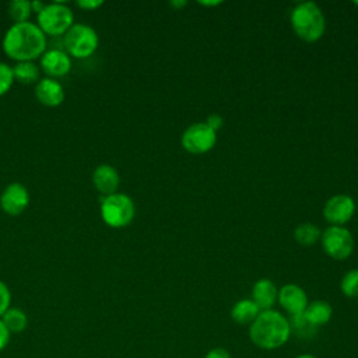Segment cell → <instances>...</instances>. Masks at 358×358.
<instances>
[{
    "label": "cell",
    "mask_w": 358,
    "mask_h": 358,
    "mask_svg": "<svg viewBox=\"0 0 358 358\" xmlns=\"http://www.w3.org/2000/svg\"><path fill=\"white\" fill-rule=\"evenodd\" d=\"M63 36L67 55L76 59H87L92 56L99 45L96 31L83 22H74V25Z\"/></svg>",
    "instance_id": "obj_6"
},
{
    "label": "cell",
    "mask_w": 358,
    "mask_h": 358,
    "mask_svg": "<svg viewBox=\"0 0 358 358\" xmlns=\"http://www.w3.org/2000/svg\"><path fill=\"white\" fill-rule=\"evenodd\" d=\"M0 319L11 334L13 333H21L28 326L27 313L20 308H11L10 306Z\"/></svg>",
    "instance_id": "obj_19"
},
{
    "label": "cell",
    "mask_w": 358,
    "mask_h": 358,
    "mask_svg": "<svg viewBox=\"0 0 358 358\" xmlns=\"http://www.w3.org/2000/svg\"><path fill=\"white\" fill-rule=\"evenodd\" d=\"M302 315L313 327H316L326 324L331 319L333 309L326 301H313L308 303Z\"/></svg>",
    "instance_id": "obj_16"
},
{
    "label": "cell",
    "mask_w": 358,
    "mask_h": 358,
    "mask_svg": "<svg viewBox=\"0 0 358 358\" xmlns=\"http://www.w3.org/2000/svg\"><path fill=\"white\" fill-rule=\"evenodd\" d=\"M32 14V4L28 0H13L8 3V15L15 22H27Z\"/></svg>",
    "instance_id": "obj_21"
},
{
    "label": "cell",
    "mask_w": 358,
    "mask_h": 358,
    "mask_svg": "<svg viewBox=\"0 0 358 358\" xmlns=\"http://www.w3.org/2000/svg\"><path fill=\"white\" fill-rule=\"evenodd\" d=\"M278 296L275 284L268 278H260L252 288V301L260 308V310H268L273 308Z\"/></svg>",
    "instance_id": "obj_15"
},
{
    "label": "cell",
    "mask_w": 358,
    "mask_h": 358,
    "mask_svg": "<svg viewBox=\"0 0 358 358\" xmlns=\"http://www.w3.org/2000/svg\"><path fill=\"white\" fill-rule=\"evenodd\" d=\"M204 123H206L211 130L217 131L218 129L222 127L224 119H222V116H220V115H217V113H213V115H210V116L207 117V120H206Z\"/></svg>",
    "instance_id": "obj_27"
},
{
    "label": "cell",
    "mask_w": 358,
    "mask_h": 358,
    "mask_svg": "<svg viewBox=\"0 0 358 358\" xmlns=\"http://www.w3.org/2000/svg\"><path fill=\"white\" fill-rule=\"evenodd\" d=\"M355 211L354 200L347 194H336L330 197L323 208V215L327 222L333 225L343 227L347 221L351 220Z\"/></svg>",
    "instance_id": "obj_10"
},
{
    "label": "cell",
    "mask_w": 358,
    "mask_h": 358,
    "mask_svg": "<svg viewBox=\"0 0 358 358\" xmlns=\"http://www.w3.org/2000/svg\"><path fill=\"white\" fill-rule=\"evenodd\" d=\"M357 4H358V1H357Z\"/></svg>",
    "instance_id": "obj_33"
},
{
    "label": "cell",
    "mask_w": 358,
    "mask_h": 358,
    "mask_svg": "<svg viewBox=\"0 0 358 358\" xmlns=\"http://www.w3.org/2000/svg\"><path fill=\"white\" fill-rule=\"evenodd\" d=\"M14 81L29 85L36 84L41 80V69L35 62H18L13 66Z\"/></svg>",
    "instance_id": "obj_18"
},
{
    "label": "cell",
    "mask_w": 358,
    "mask_h": 358,
    "mask_svg": "<svg viewBox=\"0 0 358 358\" xmlns=\"http://www.w3.org/2000/svg\"><path fill=\"white\" fill-rule=\"evenodd\" d=\"M280 305L291 315L296 316L303 313L308 306L306 292L296 284H287L278 291L277 296Z\"/></svg>",
    "instance_id": "obj_12"
},
{
    "label": "cell",
    "mask_w": 358,
    "mask_h": 358,
    "mask_svg": "<svg viewBox=\"0 0 358 358\" xmlns=\"http://www.w3.org/2000/svg\"><path fill=\"white\" fill-rule=\"evenodd\" d=\"M92 185L103 197L117 193L120 185L119 172L109 164H101L92 172Z\"/></svg>",
    "instance_id": "obj_14"
},
{
    "label": "cell",
    "mask_w": 358,
    "mask_h": 358,
    "mask_svg": "<svg viewBox=\"0 0 358 358\" xmlns=\"http://www.w3.org/2000/svg\"><path fill=\"white\" fill-rule=\"evenodd\" d=\"M171 4H172V6H176V7H179V6H185V4H186V1H180V3H178V1H172Z\"/></svg>",
    "instance_id": "obj_32"
},
{
    "label": "cell",
    "mask_w": 358,
    "mask_h": 358,
    "mask_svg": "<svg viewBox=\"0 0 358 358\" xmlns=\"http://www.w3.org/2000/svg\"><path fill=\"white\" fill-rule=\"evenodd\" d=\"M136 214V206L131 197L124 193H113L101 200V218L110 228L127 227Z\"/></svg>",
    "instance_id": "obj_5"
},
{
    "label": "cell",
    "mask_w": 358,
    "mask_h": 358,
    "mask_svg": "<svg viewBox=\"0 0 358 358\" xmlns=\"http://www.w3.org/2000/svg\"><path fill=\"white\" fill-rule=\"evenodd\" d=\"M11 303V292L4 281L0 280V317L6 313Z\"/></svg>",
    "instance_id": "obj_25"
},
{
    "label": "cell",
    "mask_w": 358,
    "mask_h": 358,
    "mask_svg": "<svg viewBox=\"0 0 358 358\" xmlns=\"http://www.w3.org/2000/svg\"><path fill=\"white\" fill-rule=\"evenodd\" d=\"M182 147L190 154H204L210 151L217 141V134L204 122L189 126L182 134Z\"/></svg>",
    "instance_id": "obj_8"
},
{
    "label": "cell",
    "mask_w": 358,
    "mask_h": 358,
    "mask_svg": "<svg viewBox=\"0 0 358 358\" xmlns=\"http://www.w3.org/2000/svg\"><path fill=\"white\" fill-rule=\"evenodd\" d=\"M29 199L28 189L20 182H13L8 183L1 192L0 207L7 215L17 217L27 210Z\"/></svg>",
    "instance_id": "obj_9"
},
{
    "label": "cell",
    "mask_w": 358,
    "mask_h": 358,
    "mask_svg": "<svg viewBox=\"0 0 358 358\" xmlns=\"http://www.w3.org/2000/svg\"><path fill=\"white\" fill-rule=\"evenodd\" d=\"M294 32L305 42H315L324 34L326 20L320 7L313 1L299 3L291 13Z\"/></svg>",
    "instance_id": "obj_3"
},
{
    "label": "cell",
    "mask_w": 358,
    "mask_h": 358,
    "mask_svg": "<svg viewBox=\"0 0 358 358\" xmlns=\"http://www.w3.org/2000/svg\"><path fill=\"white\" fill-rule=\"evenodd\" d=\"M14 84V76H13V67L7 63L0 62V96L7 94Z\"/></svg>",
    "instance_id": "obj_23"
},
{
    "label": "cell",
    "mask_w": 358,
    "mask_h": 358,
    "mask_svg": "<svg viewBox=\"0 0 358 358\" xmlns=\"http://www.w3.org/2000/svg\"><path fill=\"white\" fill-rule=\"evenodd\" d=\"M322 245L331 259L344 260L354 250V238L347 228L331 225L322 234Z\"/></svg>",
    "instance_id": "obj_7"
},
{
    "label": "cell",
    "mask_w": 358,
    "mask_h": 358,
    "mask_svg": "<svg viewBox=\"0 0 358 358\" xmlns=\"http://www.w3.org/2000/svg\"><path fill=\"white\" fill-rule=\"evenodd\" d=\"M289 326H291V331L295 330L296 334L301 337H309V333H312L315 330V327L303 317L302 313L292 316Z\"/></svg>",
    "instance_id": "obj_24"
},
{
    "label": "cell",
    "mask_w": 358,
    "mask_h": 358,
    "mask_svg": "<svg viewBox=\"0 0 358 358\" xmlns=\"http://www.w3.org/2000/svg\"><path fill=\"white\" fill-rule=\"evenodd\" d=\"M46 35L31 21L13 24L6 31L1 42L4 53L17 63L41 59L46 52Z\"/></svg>",
    "instance_id": "obj_1"
},
{
    "label": "cell",
    "mask_w": 358,
    "mask_h": 358,
    "mask_svg": "<svg viewBox=\"0 0 358 358\" xmlns=\"http://www.w3.org/2000/svg\"><path fill=\"white\" fill-rule=\"evenodd\" d=\"M204 358H232L231 354L222 348V347H215V348H211L206 355Z\"/></svg>",
    "instance_id": "obj_28"
},
{
    "label": "cell",
    "mask_w": 358,
    "mask_h": 358,
    "mask_svg": "<svg viewBox=\"0 0 358 358\" xmlns=\"http://www.w3.org/2000/svg\"><path fill=\"white\" fill-rule=\"evenodd\" d=\"M322 236L320 229L312 224V222H303L298 225L294 231L295 241L302 246H310L317 242V239Z\"/></svg>",
    "instance_id": "obj_20"
},
{
    "label": "cell",
    "mask_w": 358,
    "mask_h": 358,
    "mask_svg": "<svg viewBox=\"0 0 358 358\" xmlns=\"http://www.w3.org/2000/svg\"><path fill=\"white\" fill-rule=\"evenodd\" d=\"M35 96L36 99L49 108H56L59 105L63 103L64 101V88L63 85L55 80V78H41L36 84H35Z\"/></svg>",
    "instance_id": "obj_13"
},
{
    "label": "cell",
    "mask_w": 358,
    "mask_h": 358,
    "mask_svg": "<svg viewBox=\"0 0 358 358\" xmlns=\"http://www.w3.org/2000/svg\"><path fill=\"white\" fill-rule=\"evenodd\" d=\"M221 1H201L200 4H203V6H217V4H220Z\"/></svg>",
    "instance_id": "obj_30"
},
{
    "label": "cell",
    "mask_w": 358,
    "mask_h": 358,
    "mask_svg": "<svg viewBox=\"0 0 358 358\" xmlns=\"http://www.w3.org/2000/svg\"><path fill=\"white\" fill-rule=\"evenodd\" d=\"M10 336H11V333L7 330V327L4 326V323L0 319V351H3L8 345Z\"/></svg>",
    "instance_id": "obj_29"
},
{
    "label": "cell",
    "mask_w": 358,
    "mask_h": 358,
    "mask_svg": "<svg viewBox=\"0 0 358 358\" xmlns=\"http://www.w3.org/2000/svg\"><path fill=\"white\" fill-rule=\"evenodd\" d=\"M296 358H316V357L312 354H302V355H298Z\"/></svg>",
    "instance_id": "obj_31"
},
{
    "label": "cell",
    "mask_w": 358,
    "mask_h": 358,
    "mask_svg": "<svg viewBox=\"0 0 358 358\" xmlns=\"http://www.w3.org/2000/svg\"><path fill=\"white\" fill-rule=\"evenodd\" d=\"M103 3L101 0H78L76 1V6L80 7L81 10H85V11H92V10H96L98 7H101Z\"/></svg>",
    "instance_id": "obj_26"
},
{
    "label": "cell",
    "mask_w": 358,
    "mask_h": 358,
    "mask_svg": "<svg viewBox=\"0 0 358 358\" xmlns=\"http://www.w3.org/2000/svg\"><path fill=\"white\" fill-rule=\"evenodd\" d=\"M341 292L347 298H357L358 296V270H350L344 274L340 282Z\"/></svg>",
    "instance_id": "obj_22"
},
{
    "label": "cell",
    "mask_w": 358,
    "mask_h": 358,
    "mask_svg": "<svg viewBox=\"0 0 358 358\" xmlns=\"http://www.w3.org/2000/svg\"><path fill=\"white\" fill-rule=\"evenodd\" d=\"M291 336L288 319L277 310H262L250 323L249 337L252 343L263 350H274L284 345Z\"/></svg>",
    "instance_id": "obj_2"
},
{
    "label": "cell",
    "mask_w": 358,
    "mask_h": 358,
    "mask_svg": "<svg viewBox=\"0 0 358 358\" xmlns=\"http://www.w3.org/2000/svg\"><path fill=\"white\" fill-rule=\"evenodd\" d=\"M36 21L45 35L62 36L74 25V14L64 1H53L45 4L36 14Z\"/></svg>",
    "instance_id": "obj_4"
},
{
    "label": "cell",
    "mask_w": 358,
    "mask_h": 358,
    "mask_svg": "<svg viewBox=\"0 0 358 358\" xmlns=\"http://www.w3.org/2000/svg\"><path fill=\"white\" fill-rule=\"evenodd\" d=\"M41 69L49 78L64 77L71 70V57L66 50L49 49L41 56Z\"/></svg>",
    "instance_id": "obj_11"
},
{
    "label": "cell",
    "mask_w": 358,
    "mask_h": 358,
    "mask_svg": "<svg viewBox=\"0 0 358 358\" xmlns=\"http://www.w3.org/2000/svg\"><path fill=\"white\" fill-rule=\"evenodd\" d=\"M260 312V308L252 299H241L232 306L231 317L238 324H250Z\"/></svg>",
    "instance_id": "obj_17"
}]
</instances>
